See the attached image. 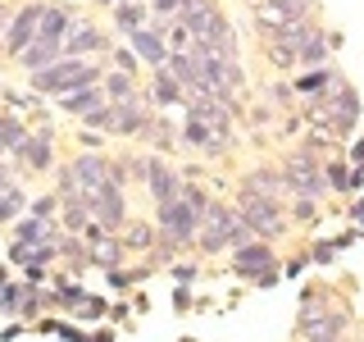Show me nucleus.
<instances>
[{
    "instance_id": "f257e3e1",
    "label": "nucleus",
    "mask_w": 364,
    "mask_h": 342,
    "mask_svg": "<svg viewBox=\"0 0 364 342\" xmlns=\"http://www.w3.org/2000/svg\"><path fill=\"white\" fill-rule=\"evenodd\" d=\"M100 78H105V68H100L96 60H64L60 64H50V68H41V73H32L28 83L37 96H68V91H77V87H100Z\"/></svg>"
},
{
    "instance_id": "f03ea898",
    "label": "nucleus",
    "mask_w": 364,
    "mask_h": 342,
    "mask_svg": "<svg viewBox=\"0 0 364 342\" xmlns=\"http://www.w3.org/2000/svg\"><path fill=\"white\" fill-rule=\"evenodd\" d=\"M232 205H237V214H242V219L255 228L259 242H273V237L287 228V210H282V201H278V197H259V192L242 187Z\"/></svg>"
},
{
    "instance_id": "7ed1b4c3",
    "label": "nucleus",
    "mask_w": 364,
    "mask_h": 342,
    "mask_svg": "<svg viewBox=\"0 0 364 342\" xmlns=\"http://www.w3.org/2000/svg\"><path fill=\"white\" fill-rule=\"evenodd\" d=\"M282 178H287V187H291V197H328V174H323V155H314V151H291L287 160H282Z\"/></svg>"
},
{
    "instance_id": "20e7f679",
    "label": "nucleus",
    "mask_w": 364,
    "mask_h": 342,
    "mask_svg": "<svg viewBox=\"0 0 364 342\" xmlns=\"http://www.w3.org/2000/svg\"><path fill=\"white\" fill-rule=\"evenodd\" d=\"M310 114L323 119V128L333 133L337 142H341V137H355V128H360V91L350 83H341L323 105H310Z\"/></svg>"
},
{
    "instance_id": "39448f33",
    "label": "nucleus",
    "mask_w": 364,
    "mask_h": 342,
    "mask_svg": "<svg viewBox=\"0 0 364 342\" xmlns=\"http://www.w3.org/2000/svg\"><path fill=\"white\" fill-rule=\"evenodd\" d=\"M318 32H323V28L314 23V14L301 19V23H287V28H282L278 37L269 41V64L278 68V73H296V60H301V51L318 37Z\"/></svg>"
},
{
    "instance_id": "423d86ee",
    "label": "nucleus",
    "mask_w": 364,
    "mask_h": 342,
    "mask_svg": "<svg viewBox=\"0 0 364 342\" xmlns=\"http://www.w3.org/2000/svg\"><path fill=\"white\" fill-rule=\"evenodd\" d=\"M314 14V0H259L255 14H250V23H255V32L264 41H273L287 23H301Z\"/></svg>"
},
{
    "instance_id": "0eeeda50",
    "label": "nucleus",
    "mask_w": 364,
    "mask_h": 342,
    "mask_svg": "<svg viewBox=\"0 0 364 342\" xmlns=\"http://www.w3.org/2000/svg\"><path fill=\"white\" fill-rule=\"evenodd\" d=\"M232 228H237V205L214 201L210 214L200 219L196 251H200V256H223V251H232Z\"/></svg>"
},
{
    "instance_id": "6e6552de",
    "label": "nucleus",
    "mask_w": 364,
    "mask_h": 342,
    "mask_svg": "<svg viewBox=\"0 0 364 342\" xmlns=\"http://www.w3.org/2000/svg\"><path fill=\"white\" fill-rule=\"evenodd\" d=\"M41 19H46V5L41 0H28V5H18L14 9V19H9V32H5V55L9 60H23V51H28L32 41H37V32H41Z\"/></svg>"
},
{
    "instance_id": "1a4fd4ad",
    "label": "nucleus",
    "mask_w": 364,
    "mask_h": 342,
    "mask_svg": "<svg viewBox=\"0 0 364 342\" xmlns=\"http://www.w3.org/2000/svg\"><path fill=\"white\" fill-rule=\"evenodd\" d=\"M232 269L242 274V279H255V283H273L278 279V251H273V242H246L232 251Z\"/></svg>"
},
{
    "instance_id": "9d476101",
    "label": "nucleus",
    "mask_w": 364,
    "mask_h": 342,
    "mask_svg": "<svg viewBox=\"0 0 364 342\" xmlns=\"http://www.w3.org/2000/svg\"><path fill=\"white\" fill-rule=\"evenodd\" d=\"M87 205H91V219L105 228V233H119L128 224V197H123L119 182H105V187L87 192Z\"/></svg>"
},
{
    "instance_id": "9b49d317",
    "label": "nucleus",
    "mask_w": 364,
    "mask_h": 342,
    "mask_svg": "<svg viewBox=\"0 0 364 342\" xmlns=\"http://www.w3.org/2000/svg\"><path fill=\"white\" fill-rule=\"evenodd\" d=\"M346 324H350L346 311H328V306H314V301H305V311H301L305 342H341Z\"/></svg>"
},
{
    "instance_id": "f8f14e48",
    "label": "nucleus",
    "mask_w": 364,
    "mask_h": 342,
    "mask_svg": "<svg viewBox=\"0 0 364 342\" xmlns=\"http://www.w3.org/2000/svg\"><path fill=\"white\" fill-rule=\"evenodd\" d=\"M187 119H196L205 123L210 133H219V137H232V119H237V110L232 105H223V100H214V96H187Z\"/></svg>"
},
{
    "instance_id": "ddd939ff",
    "label": "nucleus",
    "mask_w": 364,
    "mask_h": 342,
    "mask_svg": "<svg viewBox=\"0 0 364 342\" xmlns=\"http://www.w3.org/2000/svg\"><path fill=\"white\" fill-rule=\"evenodd\" d=\"M223 19H228V14L219 9V0H182V9H178V23H182V28H187L196 41H205Z\"/></svg>"
},
{
    "instance_id": "4468645a",
    "label": "nucleus",
    "mask_w": 364,
    "mask_h": 342,
    "mask_svg": "<svg viewBox=\"0 0 364 342\" xmlns=\"http://www.w3.org/2000/svg\"><path fill=\"white\" fill-rule=\"evenodd\" d=\"M146 197H151L155 205H168V201L182 197V174L168 165V160L151 155V169H146Z\"/></svg>"
},
{
    "instance_id": "2eb2a0df",
    "label": "nucleus",
    "mask_w": 364,
    "mask_h": 342,
    "mask_svg": "<svg viewBox=\"0 0 364 342\" xmlns=\"http://www.w3.org/2000/svg\"><path fill=\"white\" fill-rule=\"evenodd\" d=\"M341 83H346V78H341L337 68L328 64V68H305V73H296V83H291V87H296V96H305L310 105H323V100L333 96Z\"/></svg>"
},
{
    "instance_id": "dca6fc26",
    "label": "nucleus",
    "mask_w": 364,
    "mask_h": 342,
    "mask_svg": "<svg viewBox=\"0 0 364 342\" xmlns=\"http://www.w3.org/2000/svg\"><path fill=\"white\" fill-rule=\"evenodd\" d=\"M68 174H73V182H77V192H96V187H105L109 182V155H100V151H82L68 165Z\"/></svg>"
},
{
    "instance_id": "f3484780",
    "label": "nucleus",
    "mask_w": 364,
    "mask_h": 342,
    "mask_svg": "<svg viewBox=\"0 0 364 342\" xmlns=\"http://www.w3.org/2000/svg\"><path fill=\"white\" fill-rule=\"evenodd\" d=\"M55 137H32L28 133V142H23L18 146V151H14V160H18V169H23V174H50V169H55Z\"/></svg>"
},
{
    "instance_id": "a211bd4d",
    "label": "nucleus",
    "mask_w": 364,
    "mask_h": 342,
    "mask_svg": "<svg viewBox=\"0 0 364 342\" xmlns=\"http://www.w3.org/2000/svg\"><path fill=\"white\" fill-rule=\"evenodd\" d=\"M105 46H109V41H105V32H100L96 23L77 19V23H73V32L64 37V55H68V60H91V55L105 51Z\"/></svg>"
},
{
    "instance_id": "6ab92c4d",
    "label": "nucleus",
    "mask_w": 364,
    "mask_h": 342,
    "mask_svg": "<svg viewBox=\"0 0 364 342\" xmlns=\"http://www.w3.org/2000/svg\"><path fill=\"white\" fill-rule=\"evenodd\" d=\"M64 60V41H55V37H37L28 46V51H23V60H18V68L23 73H41V68H50V64H60Z\"/></svg>"
},
{
    "instance_id": "aec40b11",
    "label": "nucleus",
    "mask_w": 364,
    "mask_h": 342,
    "mask_svg": "<svg viewBox=\"0 0 364 342\" xmlns=\"http://www.w3.org/2000/svg\"><path fill=\"white\" fill-rule=\"evenodd\" d=\"M128 46L136 51V60L151 68V73H155V68H164V64H168V55H173V51H168V41L159 37V32H151V28L136 32V37H128Z\"/></svg>"
},
{
    "instance_id": "412c9836",
    "label": "nucleus",
    "mask_w": 364,
    "mask_h": 342,
    "mask_svg": "<svg viewBox=\"0 0 364 342\" xmlns=\"http://www.w3.org/2000/svg\"><path fill=\"white\" fill-rule=\"evenodd\" d=\"M100 87H105V100H109V105H132V100H141V87H136V78L123 73V68H105Z\"/></svg>"
},
{
    "instance_id": "4be33fe9",
    "label": "nucleus",
    "mask_w": 364,
    "mask_h": 342,
    "mask_svg": "<svg viewBox=\"0 0 364 342\" xmlns=\"http://www.w3.org/2000/svg\"><path fill=\"white\" fill-rule=\"evenodd\" d=\"M178 137H182L187 146H196V151L214 155V160H219V155H228V137L210 133V128H205V123H196V119H187V123H182V128H178Z\"/></svg>"
},
{
    "instance_id": "5701e85b",
    "label": "nucleus",
    "mask_w": 364,
    "mask_h": 342,
    "mask_svg": "<svg viewBox=\"0 0 364 342\" xmlns=\"http://www.w3.org/2000/svg\"><path fill=\"white\" fill-rule=\"evenodd\" d=\"M146 14H151V9H146L141 0H123V5H114V9H109V23L123 32V37H136V32L151 28V19H146Z\"/></svg>"
},
{
    "instance_id": "b1692460",
    "label": "nucleus",
    "mask_w": 364,
    "mask_h": 342,
    "mask_svg": "<svg viewBox=\"0 0 364 342\" xmlns=\"http://www.w3.org/2000/svg\"><path fill=\"white\" fill-rule=\"evenodd\" d=\"M100 105H105V87H77V91H68V96H60V110L73 114L77 123H82L91 110H100Z\"/></svg>"
},
{
    "instance_id": "393cba45",
    "label": "nucleus",
    "mask_w": 364,
    "mask_h": 342,
    "mask_svg": "<svg viewBox=\"0 0 364 342\" xmlns=\"http://www.w3.org/2000/svg\"><path fill=\"white\" fill-rule=\"evenodd\" d=\"M146 100H155V105H187V91L173 73H164V68H155L151 87H146Z\"/></svg>"
},
{
    "instance_id": "a878e982",
    "label": "nucleus",
    "mask_w": 364,
    "mask_h": 342,
    "mask_svg": "<svg viewBox=\"0 0 364 342\" xmlns=\"http://www.w3.org/2000/svg\"><path fill=\"white\" fill-rule=\"evenodd\" d=\"M55 219H37V214H28V219H18L14 224V242L18 247H46V242H55Z\"/></svg>"
},
{
    "instance_id": "bb28decb",
    "label": "nucleus",
    "mask_w": 364,
    "mask_h": 342,
    "mask_svg": "<svg viewBox=\"0 0 364 342\" xmlns=\"http://www.w3.org/2000/svg\"><path fill=\"white\" fill-rule=\"evenodd\" d=\"M242 187L250 192H259V197H291V187H287V178H282V169H255V174H246Z\"/></svg>"
},
{
    "instance_id": "cd10ccee",
    "label": "nucleus",
    "mask_w": 364,
    "mask_h": 342,
    "mask_svg": "<svg viewBox=\"0 0 364 342\" xmlns=\"http://www.w3.org/2000/svg\"><path fill=\"white\" fill-rule=\"evenodd\" d=\"M23 142H28V123H23L18 114H0V160L14 155Z\"/></svg>"
},
{
    "instance_id": "c85d7f7f",
    "label": "nucleus",
    "mask_w": 364,
    "mask_h": 342,
    "mask_svg": "<svg viewBox=\"0 0 364 342\" xmlns=\"http://www.w3.org/2000/svg\"><path fill=\"white\" fill-rule=\"evenodd\" d=\"M123 247H128V251H155L159 247V228L155 224H128Z\"/></svg>"
},
{
    "instance_id": "c756f323",
    "label": "nucleus",
    "mask_w": 364,
    "mask_h": 342,
    "mask_svg": "<svg viewBox=\"0 0 364 342\" xmlns=\"http://www.w3.org/2000/svg\"><path fill=\"white\" fill-rule=\"evenodd\" d=\"M305 68H328V37L318 32V37L301 51V60H296V73H305Z\"/></svg>"
},
{
    "instance_id": "7c9ffc66",
    "label": "nucleus",
    "mask_w": 364,
    "mask_h": 342,
    "mask_svg": "<svg viewBox=\"0 0 364 342\" xmlns=\"http://www.w3.org/2000/svg\"><path fill=\"white\" fill-rule=\"evenodd\" d=\"M23 210H28V197H23V187H14V182H9V187L0 192V224L18 219Z\"/></svg>"
},
{
    "instance_id": "2f4dec72",
    "label": "nucleus",
    "mask_w": 364,
    "mask_h": 342,
    "mask_svg": "<svg viewBox=\"0 0 364 342\" xmlns=\"http://www.w3.org/2000/svg\"><path fill=\"white\" fill-rule=\"evenodd\" d=\"M182 201H187L191 210L200 214V219H205V214H210V205H214V197H210V192H205V187H196V182H182Z\"/></svg>"
},
{
    "instance_id": "473e14b6",
    "label": "nucleus",
    "mask_w": 364,
    "mask_h": 342,
    "mask_svg": "<svg viewBox=\"0 0 364 342\" xmlns=\"http://www.w3.org/2000/svg\"><path fill=\"white\" fill-rule=\"evenodd\" d=\"M323 174H328V187L333 192H350V174L341 160H323Z\"/></svg>"
},
{
    "instance_id": "72a5a7b5",
    "label": "nucleus",
    "mask_w": 364,
    "mask_h": 342,
    "mask_svg": "<svg viewBox=\"0 0 364 342\" xmlns=\"http://www.w3.org/2000/svg\"><path fill=\"white\" fill-rule=\"evenodd\" d=\"M109 68H123V73H132V78H136L141 60H136V51H132V46H119V51H114V60H109Z\"/></svg>"
},
{
    "instance_id": "f704fd0d",
    "label": "nucleus",
    "mask_w": 364,
    "mask_h": 342,
    "mask_svg": "<svg viewBox=\"0 0 364 342\" xmlns=\"http://www.w3.org/2000/svg\"><path fill=\"white\" fill-rule=\"evenodd\" d=\"M141 142H151V146H173V128H168V119H155L151 133H146Z\"/></svg>"
},
{
    "instance_id": "c9c22d12",
    "label": "nucleus",
    "mask_w": 364,
    "mask_h": 342,
    "mask_svg": "<svg viewBox=\"0 0 364 342\" xmlns=\"http://www.w3.org/2000/svg\"><path fill=\"white\" fill-rule=\"evenodd\" d=\"M318 214V201H310V197H291V219L296 224H310Z\"/></svg>"
},
{
    "instance_id": "e433bc0d",
    "label": "nucleus",
    "mask_w": 364,
    "mask_h": 342,
    "mask_svg": "<svg viewBox=\"0 0 364 342\" xmlns=\"http://www.w3.org/2000/svg\"><path fill=\"white\" fill-rule=\"evenodd\" d=\"M55 210H60V192H46V197L32 201V214H37V219H55Z\"/></svg>"
},
{
    "instance_id": "4c0bfd02",
    "label": "nucleus",
    "mask_w": 364,
    "mask_h": 342,
    "mask_svg": "<svg viewBox=\"0 0 364 342\" xmlns=\"http://www.w3.org/2000/svg\"><path fill=\"white\" fill-rule=\"evenodd\" d=\"M168 274L178 279V288H187V283L200 274V265H196V260H173V265H168Z\"/></svg>"
},
{
    "instance_id": "58836bf2",
    "label": "nucleus",
    "mask_w": 364,
    "mask_h": 342,
    "mask_svg": "<svg viewBox=\"0 0 364 342\" xmlns=\"http://www.w3.org/2000/svg\"><path fill=\"white\" fill-rule=\"evenodd\" d=\"M269 100H273V105H291V100H296V87L291 83H273L269 87Z\"/></svg>"
},
{
    "instance_id": "ea45409f",
    "label": "nucleus",
    "mask_w": 364,
    "mask_h": 342,
    "mask_svg": "<svg viewBox=\"0 0 364 342\" xmlns=\"http://www.w3.org/2000/svg\"><path fill=\"white\" fill-rule=\"evenodd\" d=\"M346 165H350V169H360V174H364V137H350V151H346Z\"/></svg>"
},
{
    "instance_id": "a19ab883",
    "label": "nucleus",
    "mask_w": 364,
    "mask_h": 342,
    "mask_svg": "<svg viewBox=\"0 0 364 342\" xmlns=\"http://www.w3.org/2000/svg\"><path fill=\"white\" fill-rule=\"evenodd\" d=\"M146 5H151V14H168V19H178L182 0H146Z\"/></svg>"
},
{
    "instance_id": "79ce46f5",
    "label": "nucleus",
    "mask_w": 364,
    "mask_h": 342,
    "mask_svg": "<svg viewBox=\"0 0 364 342\" xmlns=\"http://www.w3.org/2000/svg\"><path fill=\"white\" fill-rule=\"evenodd\" d=\"M9 19H14V9L0 0V41H5V32H9Z\"/></svg>"
},
{
    "instance_id": "37998d69",
    "label": "nucleus",
    "mask_w": 364,
    "mask_h": 342,
    "mask_svg": "<svg viewBox=\"0 0 364 342\" xmlns=\"http://www.w3.org/2000/svg\"><path fill=\"white\" fill-rule=\"evenodd\" d=\"M314 260H318V265H328V260H333V247L318 242V247H314Z\"/></svg>"
},
{
    "instance_id": "c03bdc74",
    "label": "nucleus",
    "mask_w": 364,
    "mask_h": 342,
    "mask_svg": "<svg viewBox=\"0 0 364 342\" xmlns=\"http://www.w3.org/2000/svg\"><path fill=\"white\" fill-rule=\"evenodd\" d=\"M9 182H14V178H9V165H5V160H0V192H5Z\"/></svg>"
},
{
    "instance_id": "a18cd8bd",
    "label": "nucleus",
    "mask_w": 364,
    "mask_h": 342,
    "mask_svg": "<svg viewBox=\"0 0 364 342\" xmlns=\"http://www.w3.org/2000/svg\"><path fill=\"white\" fill-rule=\"evenodd\" d=\"M87 342H114V333H96V338H87Z\"/></svg>"
},
{
    "instance_id": "49530a36",
    "label": "nucleus",
    "mask_w": 364,
    "mask_h": 342,
    "mask_svg": "<svg viewBox=\"0 0 364 342\" xmlns=\"http://www.w3.org/2000/svg\"><path fill=\"white\" fill-rule=\"evenodd\" d=\"M96 5H105V9H114V5H119V0H96Z\"/></svg>"
},
{
    "instance_id": "de8ad7c7",
    "label": "nucleus",
    "mask_w": 364,
    "mask_h": 342,
    "mask_svg": "<svg viewBox=\"0 0 364 342\" xmlns=\"http://www.w3.org/2000/svg\"><path fill=\"white\" fill-rule=\"evenodd\" d=\"M242 5H250V9H255V5H259V0H242Z\"/></svg>"
},
{
    "instance_id": "09e8293b",
    "label": "nucleus",
    "mask_w": 364,
    "mask_h": 342,
    "mask_svg": "<svg viewBox=\"0 0 364 342\" xmlns=\"http://www.w3.org/2000/svg\"><path fill=\"white\" fill-rule=\"evenodd\" d=\"M182 342H191V338H182Z\"/></svg>"
}]
</instances>
